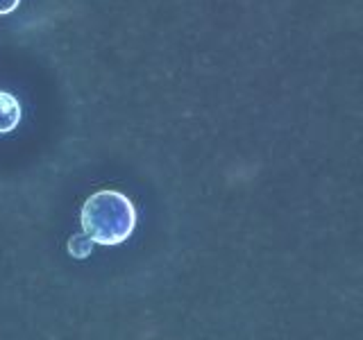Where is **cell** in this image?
I'll list each match as a JSON object with an SVG mask.
<instances>
[{
  "label": "cell",
  "mask_w": 363,
  "mask_h": 340,
  "mask_svg": "<svg viewBox=\"0 0 363 340\" xmlns=\"http://www.w3.org/2000/svg\"><path fill=\"white\" fill-rule=\"evenodd\" d=\"M136 227V209L118 191H98L82 207V234L91 243L121 245Z\"/></svg>",
  "instance_id": "obj_1"
},
{
  "label": "cell",
  "mask_w": 363,
  "mask_h": 340,
  "mask_svg": "<svg viewBox=\"0 0 363 340\" xmlns=\"http://www.w3.org/2000/svg\"><path fill=\"white\" fill-rule=\"evenodd\" d=\"M21 120V102L16 96L0 91V134H9Z\"/></svg>",
  "instance_id": "obj_2"
},
{
  "label": "cell",
  "mask_w": 363,
  "mask_h": 340,
  "mask_svg": "<svg viewBox=\"0 0 363 340\" xmlns=\"http://www.w3.org/2000/svg\"><path fill=\"white\" fill-rule=\"evenodd\" d=\"M21 0H0V14H11L18 7Z\"/></svg>",
  "instance_id": "obj_3"
}]
</instances>
